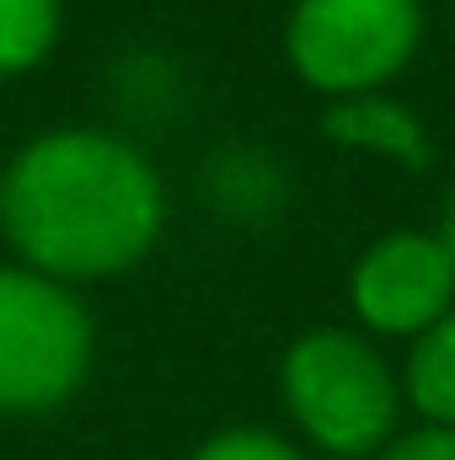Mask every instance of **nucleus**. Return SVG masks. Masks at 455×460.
<instances>
[{
	"label": "nucleus",
	"instance_id": "obj_11",
	"mask_svg": "<svg viewBox=\"0 0 455 460\" xmlns=\"http://www.w3.org/2000/svg\"><path fill=\"white\" fill-rule=\"evenodd\" d=\"M440 241L451 246V257H455V193H451V204H445V220H440Z\"/></svg>",
	"mask_w": 455,
	"mask_h": 460
},
{
	"label": "nucleus",
	"instance_id": "obj_3",
	"mask_svg": "<svg viewBox=\"0 0 455 460\" xmlns=\"http://www.w3.org/2000/svg\"><path fill=\"white\" fill-rule=\"evenodd\" d=\"M92 316L70 284L0 262V412L38 418L65 407L92 369Z\"/></svg>",
	"mask_w": 455,
	"mask_h": 460
},
{
	"label": "nucleus",
	"instance_id": "obj_9",
	"mask_svg": "<svg viewBox=\"0 0 455 460\" xmlns=\"http://www.w3.org/2000/svg\"><path fill=\"white\" fill-rule=\"evenodd\" d=\"M188 460H306V456L273 429H220Z\"/></svg>",
	"mask_w": 455,
	"mask_h": 460
},
{
	"label": "nucleus",
	"instance_id": "obj_7",
	"mask_svg": "<svg viewBox=\"0 0 455 460\" xmlns=\"http://www.w3.org/2000/svg\"><path fill=\"white\" fill-rule=\"evenodd\" d=\"M402 396L418 407L429 429H455V311L434 322L402 369Z\"/></svg>",
	"mask_w": 455,
	"mask_h": 460
},
{
	"label": "nucleus",
	"instance_id": "obj_4",
	"mask_svg": "<svg viewBox=\"0 0 455 460\" xmlns=\"http://www.w3.org/2000/svg\"><path fill=\"white\" fill-rule=\"evenodd\" d=\"M418 43V0H295L284 16V59L327 102L380 92L407 70Z\"/></svg>",
	"mask_w": 455,
	"mask_h": 460
},
{
	"label": "nucleus",
	"instance_id": "obj_10",
	"mask_svg": "<svg viewBox=\"0 0 455 460\" xmlns=\"http://www.w3.org/2000/svg\"><path fill=\"white\" fill-rule=\"evenodd\" d=\"M380 460H455V429H413L402 439H391Z\"/></svg>",
	"mask_w": 455,
	"mask_h": 460
},
{
	"label": "nucleus",
	"instance_id": "obj_2",
	"mask_svg": "<svg viewBox=\"0 0 455 460\" xmlns=\"http://www.w3.org/2000/svg\"><path fill=\"white\" fill-rule=\"evenodd\" d=\"M279 391L295 429L327 456L386 450L402 412V385L380 348L348 327H317L295 338L279 364Z\"/></svg>",
	"mask_w": 455,
	"mask_h": 460
},
{
	"label": "nucleus",
	"instance_id": "obj_6",
	"mask_svg": "<svg viewBox=\"0 0 455 460\" xmlns=\"http://www.w3.org/2000/svg\"><path fill=\"white\" fill-rule=\"evenodd\" d=\"M322 134L343 145V150H364V155H386L407 172H424L434 161V145H429V128L413 108H402L397 97L386 92H370V97H343L322 108Z\"/></svg>",
	"mask_w": 455,
	"mask_h": 460
},
{
	"label": "nucleus",
	"instance_id": "obj_1",
	"mask_svg": "<svg viewBox=\"0 0 455 460\" xmlns=\"http://www.w3.org/2000/svg\"><path fill=\"white\" fill-rule=\"evenodd\" d=\"M161 226L166 188L156 166L108 128H49L0 172V235L43 279L97 284L129 273Z\"/></svg>",
	"mask_w": 455,
	"mask_h": 460
},
{
	"label": "nucleus",
	"instance_id": "obj_8",
	"mask_svg": "<svg viewBox=\"0 0 455 460\" xmlns=\"http://www.w3.org/2000/svg\"><path fill=\"white\" fill-rule=\"evenodd\" d=\"M65 27V0H0V75H22L49 59Z\"/></svg>",
	"mask_w": 455,
	"mask_h": 460
},
{
	"label": "nucleus",
	"instance_id": "obj_5",
	"mask_svg": "<svg viewBox=\"0 0 455 460\" xmlns=\"http://www.w3.org/2000/svg\"><path fill=\"white\" fill-rule=\"evenodd\" d=\"M353 316L380 338H424L455 311V257L440 230H386L348 273Z\"/></svg>",
	"mask_w": 455,
	"mask_h": 460
}]
</instances>
